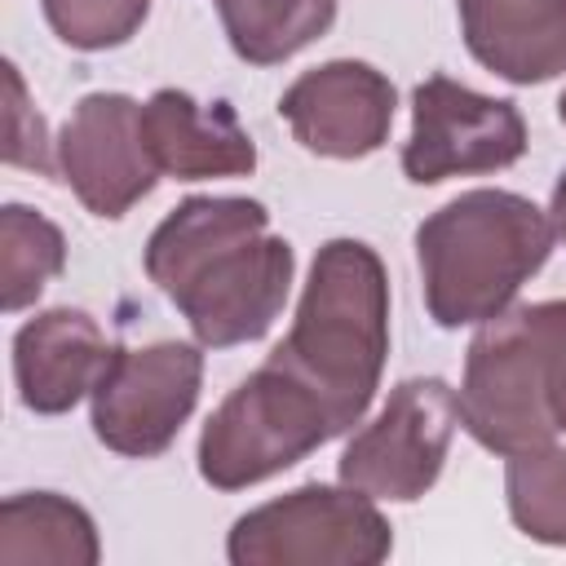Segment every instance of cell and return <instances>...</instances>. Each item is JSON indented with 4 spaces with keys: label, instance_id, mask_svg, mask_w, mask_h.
I'll return each instance as SVG.
<instances>
[{
    "label": "cell",
    "instance_id": "6da1fadb",
    "mask_svg": "<svg viewBox=\"0 0 566 566\" xmlns=\"http://www.w3.org/2000/svg\"><path fill=\"white\" fill-rule=\"evenodd\" d=\"M270 212L256 199L195 195L168 212L146 243V274L186 314L208 349L243 345L270 332L292 287V243L265 234Z\"/></svg>",
    "mask_w": 566,
    "mask_h": 566
},
{
    "label": "cell",
    "instance_id": "7a4b0ae2",
    "mask_svg": "<svg viewBox=\"0 0 566 566\" xmlns=\"http://www.w3.org/2000/svg\"><path fill=\"white\" fill-rule=\"evenodd\" d=\"M389 354V279L380 256L358 239H332L310 265L292 332L270 354L310 380L336 411L340 429L358 424Z\"/></svg>",
    "mask_w": 566,
    "mask_h": 566
},
{
    "label": "cell",
    "instance_id": "3957f363",
    "mask_svg": "<svg viewBox=\"0 0 566 566\" xmlns=\"http://www.w3.org/2000/svg\"><path fill=\"white\" fill-rule=\"evenodd\" d=\"M553 221L513 190H469L416 230L424 305L438 327L486 323L548 261Z\"/></svg>",
    "mask_w": 566,
    "mask_h": 566
},
{
    "label": "cell",
    "instance_id": "277c9868",
    "mask_svg": "<svg viewBox=\"0 0 566 566\" xmlns=\"http://www.w3.org/2000/svg\"><path fill=\"white\" fill-rule=\"evenodd\" d=\"M460 424L500 455L566 438V301L486 318L464 358Z\"/></svg>",
    "mask_w": 566,
    "mask_h": 566
},
{
    "label": "cell",
    "instance_id": "5b68a950",
    "mask_svg": "<svg viewBox=\"0 0 566 566\" xmlns=\"http://www.w3.org/2000/svg\"><path fill=\"white\" fill-rule=\"evenodd\" d=\"M336 433L345 429L332 402L292 367L265 358L208 416L199 433V473L217 491H243L292 469Z\"/></svg>",
    "mask_w": 566,
    "mask_h": 566
},
{
    "label": "cell",
    "instance_id": "8992f818",
    "mask_svg": "<svg viewBox=\"0 0 566 566\" xmlns=\"http://www.w3.org/2000/svg\"><path fill=\"white\" fill-rule=\"evenodd\" d=\"M394 548L371 495L345 486H296L243 513L230 531L234 566H376Z\"/></svg>",
    "mask_w": 566,
    "mask_h": 566
},
{
    "label": "cell",
    "instance_id": "52a82bcc",
    "mask_svg": "<svg viewBox=\"0 0 566 566\" xmlns=\"http://www.w3.org/2000/svg\"><path fill=\"white\" fill-rule=\"evenodd\" d=\"M455 424L460 398L447 380H402L385 398L380 416L349 438L340 455V482L371 500H420L442 473Z\"/></svg>",
    "mask_w": 566,
    "mask_h": 566
},
{
    "label": "cell",
    "instance_id": "ba28073f",
    "mask_svg": "<svg viewBox=\"0 0 566 566\" xmlns=\"http://www.w3.org/2000/svg\"><path fill=\"white\" fill-rule=\"evenodd\" d=\"M203 354L181 340H159L146 349L115 345L111 367L93 389V433L133 460L168 451L177 429L199 402Z\"/></svg>",
    "mask_w": 566,
    "mask_h": 566
},
{
    "label": "cell",
    "instance_id": "9c48e42d",
    "mask_svg": "<svg viewBox=\"0 0 566 566\" xmlns=\"http://www.w3.org/2000/svg\"><path fill=\"white\" fill-rule=\"evenodd\" d=\"M526 150V119L513 102L482 97L451 75H429L411 93V137L402 146V172L416 186L447 177L495 172Z\"/></svg>",
    "mask_w": 566,
    "mask_h": 566
},
{
    "label": "cell",
    "instance_id": "30bf717a",
    "mask_svg": "<svg viewBox=\"0 0 566 566\" xmlns=\"http://www.w3.org/2000/svg\"><path fill=\"white\" fill-rule=\"evenodd\" d=\"M57 172L93 217H124L159 181L142 137V106L124 93H88L62 124Z\"/></svg>",
    "mask_w": 566,
    "mask_h": 566
},
{
    "label": "cell",
    "instance_id": "8fae6325",
    "mask_svg": "<svg viewBox=\"0 0 566 566\" xmlns=\"http://www.w3.org/2000/svg\"><path fill=\"white\" fill-rule=\"evenodd\" d=\"M279 115L305 150L327 159H363L389 137L394 84L367 62H323L279 97Z\"/></svg>",
    "mask_w": 566,
    "mask_h": 566
},
{
    "label": "cell",
    "instance_id": "7c38bea8",
    "mask_svg": "<svg viewBox=\"0 0 566 566\" xmlns=\"http://www.w3.org/2000/svg\"><path fill=\"white\" fill-rule=\"evenodd\" d=\"M115 345L84 310H44L13 336V380L31 411L57 416L71 411L84 394L97 389L111 367Z\"/></svg>",
    "mask_w": 566,
    "mask_h": 566
},
{
    "label": "cell",
    "instance_id": "4fadbf2b",
    "mask_svg": "<svg viewBox=\"0 0 566 566\" xmlns=\"http://www.w3.org/2000/svg\"><path fill=\"white\" fill-rule=\"evenodd\" d=\"M142 137L164 177H243L256 168V146L226 102H195L181 88H159L142 106Z\"/></svg>",
    "mask_w": 566,
    "mask_h": 566
},
{
    "label": "cell",
    "instance_id": "5bb4252c",
    "mask_svg": "<svg viewBox=\"0 0 566 566\" xmlns=\"http://www.w3.org/2000/svg\"><path fill=\"white\" fill-rule=\"evenodd\" d=\"M469 53L509 84L566 71V0H455Z\"/></svg>",
    "mask_w": 566,
    "mask_h": 566
},
{
    "label": "cell",
    "instance_id": "9a60e30c",
    "mask_svg": "<svg viewBox=\"0 0 566 566\" xmlns=\"http://www.w3.org/2000/svg\"><path fill=\"white\" fill-rule=\"evenodd\" d=\"M93 566L97 531L93 517L53 495H9L0 509V566Z\"/></svg>",
    "mask_w": 566,
    "mask_h": 566
},
{
    "label": "cell",
    "instance_id": "2e32d148",
    "mask_svg": "<svg viewBox=\"0 0 566 566\" xmlns=\"http://www.w3.org/2000/svg\"><path fill=\"white\" fill-rule=\"evenodd\" d=\"M230 49L252 66H274L314 44L336 22V0H217Z\"/></svg>",
    "mask_w": 566,
    "mask_h": 566
},
{
    "label": "cell",
    "instance_id": "e0dca14e",
    "mask_svg": "<svg viewBox=\"0 0 566 566\" xmlns=\"http://www.w3.org/2000/svg\"><path fill=\"white\" fill-rule=\"evenodd\" d=\"M66 265V239L62 230L22 208V203H9L0 212V305L9 314L27 310L49 279H57Z\"/></svg>",
    "mask_w": 566,
    "mask_h": 566
},
{
    "label": "cell",
    "instance_id": "ac0fdd59",
    "mask_svg": "<svg viewBox=\"0 0 566 566\" xmlns=\"http://www.w3.org/2000/svg\"><path fill=\"white\" fill-rule=\"evenodd\" d=\"M504 491L522 535L539 544H566V447L548 442L509 455Z\"/></svg>",
    "mask_w": 566,
    "mask_h": 566
},
{
    "label": "cell",
    "instance_id": "d6986e66",
    "mask_svg": "<svg viewBox=\"0 0 566 566\" xmlns=\"http://www.w3.org/2000/svg\"><path fill=\"white\" fill-rule=\"evenodd\" d=\"M53 35L71 49L97 53L133 40L150 0H40Z\"/></svg>",
    "mask_w": 566,
    "mask_h": 566
},
{
    "label": "cell",
    "instance_id": "ffe728a7",
    "mask_svg": "<svg viewBox=\"0 0 566 566\" xmlns=\"http://www.w3.org/2000/svg\"><path fill=\"white\" fill-rule=\"evenodd\" d=\"M4 88H9V128H4V159L18 164V168H35V172H53V159H49V133H44V119L35 115V106H27V88H22V75L13 62H4Z\"/></svg>",
    "mask_w": 566,
    "mask_h": 566
},
{
    "label": "cell",
    "instance_id": "44dd1931",
    "mask_svg": "<svg viewBox=\"0 0 566 566\" xmlns=\"http://www.w3.org/2000/svg\"><path fill=\"white\" fill-rule=\"evenodd\" d=\"M548 212H553V230L566 239V172H562L557 186H553V208H548Z\"/></svg>",
    "mask_w": 566,
    "mask_h": 566
},
{
    "label": "cell",
    "instance_id": "7402d4cb",
    "mask_svg": "<svg viewBox=\"0 0 566 566\" xmlns=\"http://www.w3.org/2000/svg\"><path fill=\"white\" fill-rule=\"evenodd\" d=\"M557 115H562V124H566V93H562V102H557Z\"/></svg>",
    "mask_w": 566,
    "mask_h": 566
}]
</instances>
